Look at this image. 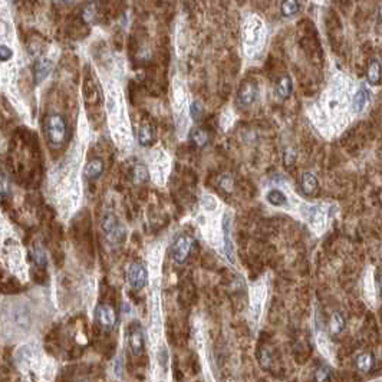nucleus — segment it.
Returning a JSON list of instances; mask_svg holds the SVG:
<instances>
[{
	"instance_id": "nucleus-20",
	"label": "nucleus",
	"mask_w": 382,
	"mask_h": 382,
	"mask_svg": "<svg viewBox=\"0 0 382 382\" xmlns=\"http://www.w3.org/2000/svg\"><path fill=\"white\" fill-rule=\"evenodd\" d=\"M266 199H267V202L270 203L272 206H275V207H282V206H286L287 204L286 196L280 190H277V188L269 191Z\"/></svg>"
},
{
	"instance_id": "nucleus-26",
	"label": "nucleus",
	"mask_w": 382,
	"mask_h": 382,
	"mask_svg": "<svg viewBox=\"0 0 382 382\" xmlns=\"http://www.w3.org/2000/svg\"><path fill=\"white\" fill-rule=\"evenodd\" d=\"M33 262H35V265L39 266V267L46 266V255H45V252H43L41 247L35 249V252H33Z\"/></svg>"
},
{
	"instance_id": "nucleus-16",
	"label": "nucleus",
	"mask_w": 382,
	"mask_h": 382,
	"mask_svg": "<svg viewBox=\"0 0 382 382\" xmlns=\"http://www.w3.org/2000/svg\"><path fill=\"white\" fill-rule=\"evenodd\" d=\"M52 71V64L46 59H42V61H38L36 65H35V76H36V81L41 82L43 81L48 75L51 74Z\"/></svg>"
},
{
	"instance_id": "nucleus-30",
	"label": "nucleus",
	"mask_w": 382,
	"mask_h": 382,
	"mask_svg": "<svg viewBox=\"0 0 382 382\" xmlns=\"http://www.w3.org/2000/svg\"><path fill=\"white\" fill-rule=\"evenodd\" d=\"M121 371H122V366H121V359L118 358L117 359V366H115V373L118 376H121Z\"/></svg>"
},
{
	"instance_id": "nucleus-11",
	"label": "nucleus",
	"mask_w": 382,
	"mask_h": 382,
	"mask_svg": "<svg viewBox=\"0 0 382 382\" xmlns=\"http://www.w3.org/2000/svg\"><path fill=\"white\" fill-rule=\"evenodd\" d=\"M190 142L196 148H204L210 142V134L203 128H194L190 132Z\"/></svg>"
},
{
	"instance_id": "nucleus-32",
	"label": "nucleus",
	"mask_w": 382,
	"mask_h": 382,
	"mask_svg": "<svg viewBox=\"0 0 382 382\" xmlns=\"http://www.w3.org/2000/svg\"><path fill=\"white\" fill-rule=\"evenodd\" d=\"M378 21L382 23V6H379V9H378Z\"/></svg>"
},
{
	"instance_id": "nucleus-18",
	"label": "nucleus",
	"mask_w": 382,
	"mask_h": 382,
	"mask_svg": "<svg viewBox=\"0 0 382 382\" xmlns=\"http://www.w3.org/2000/svg\"><path fill=\"white\" fill-rule=\"evenodd\" d=\"M138 141L142 147H148V145H151L154 142V131H152L151 125L144 124L142 127L139 128Z\"/></svg>"
},
{
	"instance_id": "nucleus-25",
	"label": "nucleus",
	"mask_w": 382,
	"mask_h": 382,
	"mask_svg": "<svg viewBox=\"0 0 382 382\" xmlns=\"http://www.w3.org/2000/svg\"><path fill=\"white\" fill-rule=\"evenodd\" d=\"M203 112H204V109H203L202 102H200V101H194L190 106V114H191V118H193V121L200 122L203 118Z\"/></svg>"
},
{
	"instance_id": "nucleus-5",
	"label": "nucleus",
	"mask_w": 382,
	"mask_h": 382,
	"mask_svg": "<svg viewBox=\"0 0 382 382\" xmlns=\"http://www.w3.org/2000/svg\"><path fill=\"white\" fill-rule=\"evenodd\" d=\"M148 280V273L144 265L141 263H132L128 269V282L132 289L141 290L142 287H145Z\"/></svg>"
},
{
	"instance_id": "nucleus-10",
	"label": "nucleus",
	"mask_w": 382,
	"mask_h": 382,
	"mask_svg": "<svg viewBox=\"0 0 382 382\" xmlns=\"http://www.w3.org/2000/svg\"><path fill=\"white\" fill-rule=\"evenodd\" d=\"M104 168H105L104 161L101 158H94L86 164L84 172H85L86 178H89V180H96V178H99V177L102 175Z\"/></svg>"
},
{
	"instance_id": "nucleus-21",
	"label": "nucleus",
	"mask_w": 382,
	"mask_h": 382,
	"mask_svg": "<svg viewBox=\"0 0 382 382\" xmlns=\"http://www.w3.org/2000/svg\"><path fill=\"white\" fill-rule=\"evenodd\" d=\"M368 99H369V94H368V91L362 86L361 89L356 92L355 98H353V109H355L356 112H361L362 109L365 108V105H366Z\"/></svg>"
},
{
	"instance_id": "nucleus-6",
	"label": "nucleus",
	"mask_w": 382,
	"mask_h": 382,
	"mask_svg": "<svg viewBox=\"0 0 382 382\" xmlns=\"http://www.w3.org/2000/svg\"><path fill=\"white\" fill-rule=\"evenodd\" d=\"M95 319L102 328L111 329V328H114L117 325L118 322L117 310L112 308V306H109V305H105V303L99 305L95 309Z\"/></svg>"
},
{
	"instance_id": "nucleus-27",
	"label": "nucleus",
	"mask_w": 382,
	"mask_h": 382,
	"mask_svg": "<svg viewBox=\"0 0 382 382\" xmlns=\"http://www.w3.org/2000/svg\"><path fill=\"white\" fill-rule=\"evenodd\" d=\"M295 161H296V152H295V149L287 148L286 151H285V154H283V162H285V167H286V168L293 167Z\"/></svg>"
},
{
	"instance_id": "nucleus-31",
	"label": "nucleus",
	"mask_w": 382,
	"mask_h": 382,
	"mask_svg": "<svg viewBox=\"0 0 382 382\" xmlns=\"http://www.w3.org/2000/svg\"><path fill=\"white\" fill-rule=\"evenodd\" d=\"M376 283H378V289H379V292L382 293V273L378 276V280H376Z\"/></svg>"
},
{
	"instance_id": "nucleus-7",
	"label": "nucleus",
	"mask_w": 382,
	"mask_h": 382,
	"mask_svg": "<svg viewBox=\"0 0 382 382\" xmlns=\"http://www.w3.org/2000/svg\"><path fill=\"white\" fill-rule=\"evenodd\" d=\"M12 319H13V323L15 326H18L19 329L22 330H28L31 328V323H32V315H31V310L28 306L25 305H21L18 308L13 310L12 313Z\"/></svg>"
},
{
	"instance_id": "nucleus-14",
	"label": "nucleus",
	"mask_w": 382,
	"mask_h": 382,
	"mask_svg": "<svg viewBox=\"0 0 382 382\" xmlns=\"http://www.w3.org/2000/svg\"><path fill=\"white\" fill-rule=\"evenodd\" d=\"M292 91H293L292 79H290L289 76H283V78H280L276 86L277 95L280 96L282 99H289L290 95H292Z\"/></svg>"
},
{
	"instance_id": "nucleus-29",
	"label": "nucleus",
	"mask_w": 382,
	"mask_h": 382,
	"mask_svg": "<svg viewBox=\"0 0 382 382\" xmlns=\"http://www.w3.org/2000/svg\"><path fill=\"white\" fill-rule=\"evenodd\" d=\"M8 194H9V181H8L6 174L3 172V174H2V197L5 199Z\"/></svg>"
},
{
	"instance_id": "nucleus-13",
	"label": "nucleus",
	"mask_w": 382,
	"mask_h": 382,
	"mask_svg": "<svg viewBox=\"0 0 382 382\" xmlns=\"http://www.w3.org/2000/svg\"><path fill=\"white\" fill-rule=\"evenodd\" d=\"M366 81L371 85H378L381 82V64L376 59H372L366 69Z\"/></svg>"
},
{
	"instance_id": "nucleus-1",
	"label": "nucleus",
	"mask_w": 382,
	"mask_h": 382,
	"mask_svg": "<svg viewBox=\"0 0 382 382\" xmlns=\"http://www.w3.org/2000/svg\"><path fill=\"white\" fill-rule=\"evenodd\" d=\"M46 134L53 147H61L66 139V121L59 114H51L46 119Z\"/></svg>"
},
{
	"instance_id": "nucleus-15",
	"label": "nucleus",
	"mask_w": 382,
	"mask_h": 382,
	"mask_svg": "<svg viewBox=\"0 0 382 382\" xmlns=\"http://www.w3.org/2000/svg\"><path fill=\"white\" fill-rule=\"evenodd\" d=\"M373 363H375V358H373L371 352H365V353H362L356 358V366L361 372L371 371L373 368Z\"/></svg>"
},
{
	"instance_id": "nucleus-28",
	"label": "nucleus",
	"mask_w": 382,
	"mask_h": 382,
	"mask_svg": "<svg viewBox=\"0 0 382 382\" xmlns=\"http://www.w3.org/2000/svg\"><path fill=\"white\" fill-rule=\"evenodd\" d=\"M12 56H13V51L11 48H8L6 45H2L0 46V59H2V62H6V61L12 59Z\"/></svg>"
},
{
	"instance_id": "nucleus-9",
	"label": "nucleus",
	"mask_w": 382,
	"mask_h": 382,
	"mask_svg": "<svg viewBox=\"0 0 382 382\" xmlns=\"http://www.w3.org/2000/svg\"><path fill=\"white\" fill-rule=\"evenodd\" d=\"M319 188L318 178L312 172H303L300 178V190L306 196H313Z\"/></svg>"
},
{
	"instance_id": "nucleus-12",
	"label": "nucleus",
	"mask_w": 382,
	"mask_h": 382,
	"mask_svg": "<svg viewBox=\"0 0 382 382\" xmlns=\"http://www.w3.org/2000/svg\"><path fill=\"white\" fill-rule=\"evenodd\" d=\"M223 230H224V244H226V255L227 259H230V262H234V250H233V242L230 237V217L226 214L223 220Z\"/></svg>"
},
{
	"instance_id": "nucleus-17",
	"label": "nucleus",
	"mask_w": 382,
	"mask_h": 382,
	"mask_svg": "<svg viewBox=\"0 0 382 382\" xmlns=\"http://www.w3.org/2000/svg\"><path fill=\"white\" fill-rule=\"evenodd\" d=\"M343 329H345V319H343V316L340 315L339 312L333 313L329 322L330 335H333V336L340 335L343 332Z\"/></svg>"
},
{
	"instance_id": "nucleus-22",
	"label": "nucleus",
	"mask_w": 382,
	"mask_h": 382,
	"mask_svg": "<svg viewBox=\"0 0 382 382\" xmlns=\"http://www.w3.org/2000/svg\"><path fill=\"white\" fill-rule=\"evenodd\" d=\"M280 11L285 18H292L299 12V2L297 0H283L280 5Z\"/></svg>"
},
{
	"instance_id": "nucleus-23",
	"label": "nucleus",
	"mask_w": 382,
	"mask_h": 382,
	"mask_svg": "<svg viewBox=\"0 0 382 382\" xmlns=\"http://www.w3.org/2000/svg\"><path fill=\"white\" fill-rule=\"evenodd\" d=\"M219 188L226 193V194H230L234 191V178L232 174H223L220 178H219Z\"/></svg>"
},
{
	"instance_id": "nucleus-3",
	"label": "nucleus",
	"mask_w": 382,
	"mask_h": 382,
	"mask_svg": "<svg viewBox=\"0 0 382 382\" xmlns=\"http://www.w3.org/2000/svg\"><path fill=\"white\" fill-rule=\"evenodd\" d=\"M193 244H194V240L191 239L188 234H180L174 243H172V247H171V253H172V259L182 265L191 253V249H193Z\"/></svg>"
},
{
	"instance_id": "nucleus-4",
	"label": "nucleus",
	"mask_w": 382,
	"mask_h": 382,
	"mask_svg": "<svg viewBox=\"0 0 382 382\" xmlns=\"http://www.w3.org/2000/svg\"><path fill=\"white\" fill-rule=\"evenodd\" d=\"M144 333L138 322H134L128 329V346L132 356H139L144 352Z\"/></svg>"
},
{
	"instance_id": "nucleus-24",
	"label": "nucleus",
	"mask_w": 382,
	"mask_h": 382,
	"mask_svg": "<svg viewBox=\"0 0 382 382\" xmlns=\"http://www.w3.org/2000/svg\"><path fill=\"white\" fill-rule=\"evenodd\" d=\"M330 376H332V371H330L329 366H326V365L319 366L318 369L315 371V375H313L315 382H329Z\"/></svg>"
},
{
	"instance_id": "nucleus-8",
	"label": "nucleus",
	"mask_w": 382,
	"mask_h": 382,
	"mask_svg": "<svg viewBox=\"0 0 382 382\" xmlns=\"http://www.w3.org/2000/svg\"><path fill=\"white\" fill-rule=\"evenodd\" d=\"M257 98V86L253 82H246L239 91V101L243 105H252Z\"/></svg>"
},
{
	"instance_id": "nucleus-2",
	"label": "nucleus",
	"mask_w": 382,
	"mask_h": 382,
	"mask_svg": "<svg viewBox=\"0 0 382 382\" xmlns=\"http://www.w3.org/2000/svg\"><path fill=\"white\" fill-rule=\"evenodd\" d=\"M101 227H102V232L105 234L106 240L111 244H121L124 242L125 233H124V229L121 227L115 214L105 213L104 217H102Z\"/></svg>"
},
{
	"instance_id": "nucleus-19",
	"label": "nucleus",
	"mask_w": 382,
	"mask_h": 382,
	"mask_svg": "<svg viewBox=\"0 0 382 382\" xmlns=\"http://www.w3.org/2000/svg\"><path fill=\"white\" fill-rule=\"evenodd\" d=\"M149 178L148 170L144 164H137L132 170V182L137 184V185H141L144 182H147V180Z\"/></svg>"
}]
</instances>
